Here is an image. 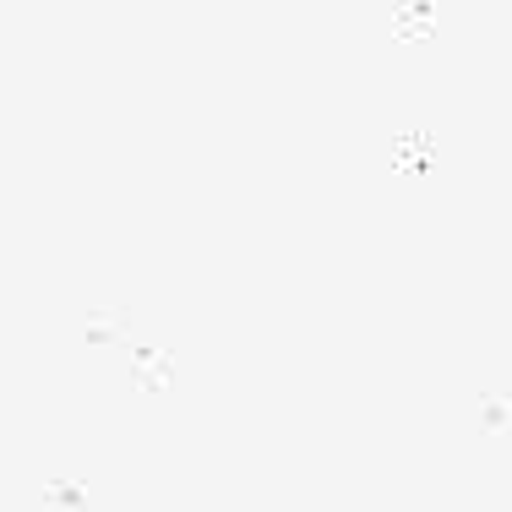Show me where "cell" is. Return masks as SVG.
Here are the masks:
<instances>
[]
</instances>
